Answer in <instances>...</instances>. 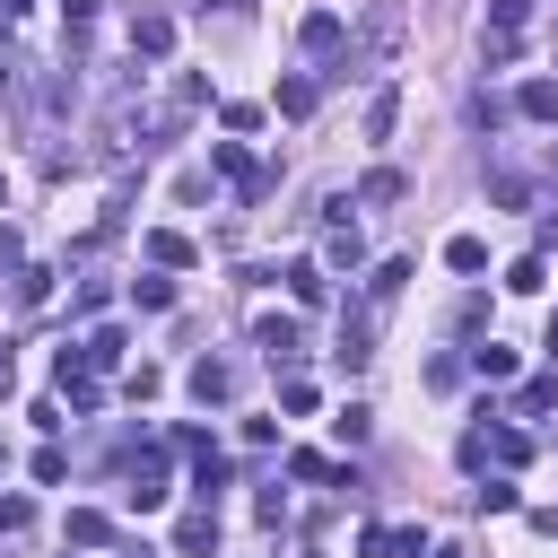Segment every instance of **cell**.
I'll return each mask as SVG.
<instances>
[{
  "instance_id": "1",
  "label": "cell",
  "mask_w": 558,
  "mask_h": 558,
  "mask_svg": "<svg viewBox=\"0 0 558 558\" xmlns=\"http://www.w3.org/2000/svg\"><path fill=\"white\" fill-rule=\"evenodd\" d=\"M392 52H401V0H375V9H366V26L331 52V78H366V70H384Z\"/></svg>"
},
{
  "instance_id": "2",
  "label": "cell",
  "mask_w": 558,
  "mask_h": 558,
  "mask_svg": "<svg viewBox=\"0 0 558 558\" xmlns=\"http://www.w3.org/2000/svg\"><path fill=\"white\" fill-rule=\"evenodd\" d=\"M523 26H532V0H488L480 61H488V70H514V61H523Z\"/></svg>"
},
{
  "instance_id": "3",
  "label": "cell",
  "mask_w": 558,
  "mask_h": 558,
  "mask_svg": "<svg viewBox=\"0 0 558 558\" xmlns=\"http://www.w3.org/2000/svg\"><path fill=\"white\" fill-rule=\"evenodd\" d=\"M488 462L523 471V462H532V436H523V427H462V471H488Z\"/></svg>"
},
{
  "instance_id": "4",
  "label": "cell",
  "mask_w": 558,
  "mask_h": 558,
  "mask_svg": "<svg viewBox=\"0 0 558 558\" xmlns=\"http://www.w3.org/2000/svg\"><path fill=\"white\" fill-rule=\"evenodd\" d=\"M331 209V235H323V262L331 270H357L366 262V235H357V218H349V201H323Z\"/></svg>"
},
{
  "instance_id": "5",
  "label": "cell",
  "mask_w": 558,
  "mask_h": 558,
  "mask_svg": "<svg viewBox=\"0 0 558 558\" xmlns=\"http://www.w3.org/2000/svg\"><path fill=\"white\" fill-rule=\"evenodd\" d=\"M166 52H174V17L166 9H140L131 17V61H166Z\"/></svg>"
},
{
  "instance_id": "6",
  "label": "cell",
  "mask_w": 558,
  "mask_h": 558,
  "mask_svg": "<svg viewBox=\"0 0 558 558\" xmlns=\"http://www.w3.org/2000/svg\"><path fill=\"white\" fill-rule=\"evenodd\" d=\"M209 157H218V174H227V183H235V192H244V201H262V192H270V174H262V166H253V157H244V148H235V140H218V148H209Z\"/></svg>"
},
{
  "instance_id": "7",
  "label": "cell",
  "mask_w": 558,
  "mask_h": 558,
  "mask_svg": "<svg viewBox=\"0 0 558 558\" xmlns=\"http://www.w3.org/2000/svg\"><path fill=\"white\" fill-rule=\"evenodd\" d=\"M253 340H262V357H270V366H296V357H305V340H296V323H288V314H262V323H253Z\"/></svg>"
},
{
  "instance_id": "8",
  "label": "cell",
  "mask_w": 558,
  "mask_h": 558,
  "mask_svg": "<svg viewBox=\"0 0 558 558\" xmlns=\"http://www.w3.org/2000/svg\"><path fill=\"white\" fill-rule=\"evenodd\" d=\"M122 497H131V514L166 506V453H140V462H131V488H122Z\"/></svg>"
},
{
  "instance_id": "9",
  "label": "cell",
  "mask_w": 558,
  "mask_h": 558,
  "mask_svg": "<svg viewBox=\"0 0 558 558\" xmlns=\"http://www.w3.org/2000/svg\"><path fill=\"white\" fill-rule=\"evenodd\" d=\"M174 549H183V558H201V549H218V506H192V514L174 523Z\"/></svg>"
},
{
  "instance_id": "10",
  "label": "cell",
  "mask_w": 558,
  "mask_h": 558,
  "mask_svg": "<svg viewBox=\"0 0 558 558\" xmlns=\"http://www.w3.org/2000/svg\"><path fill=\"white\" fill-rule=\"evenodd\" d=\"M296 44H305V52H314V61H331V52H340V44H349V35H340V17H331V9H314V17H305V26H296Z\"/></svg>"
},
{
  "instance_id": "11",
  "label": "cell",
  "mask_w": 558,
  "mask_h": 558,
  "mask_svg": "<svg viewBox=\"0 0 558 558\" xmlns=\"http://www.w3.org/2000/svg\"><path fill=\"white\" fill-rule=\"evenodd\" d=\"M514 113L523 122H558V78H523L514 87Z\"/></svg>"
},
{
  "instance_id": "12",
  "label": "cell",
  "mask_w": 558,
  "mask_h": 558,
  "mask_svg": "<svg viewBox=\"0 0 558 558\" xmlns=\"http://www.w3.org/2000/svg\"><path fill=\"white\" fill-rule=\"evenodd\" d=\"M462 366H471L480 384H506V375H514V349H506V340H480V349H471Z\"/></svg>"
},
{
  "instance_id": "13",
  "label": "cell",
  "mask_w": 558,
  "mask_h": 558,
  "mask_svg": "<svg viewBox=\"0 0 558 558\" xmlns=\"http://www.w3.org/2000/svg\"><path fill=\"white\" fill-rule=\"evenodd\" d=\"M227 392H235V366L227 357H201L192 366V401H227Z\"/></svg>"
},
{
  "instance_id": "14",
  "label": "cell",
  "mask_w": 558,
  "mask_h": 558,
  "mask_svg": "<svg viewBox=\"0 0 558 558\" xmlns=\"http://www.w3.org/2000/svg\"><path fill=\"white\" fill-rule=\"evenodd\" d=\"M392 122H401V87H375L366 96V140H392Z\"/></svg>"
},
{
  "instance_id": "15",
  "label": "cell",
  "mask_w": 558,
  "mask_h": 558,
  "mask_svg": "<svg viewBox=\"0 0 558 558\" xmlns=\"http://www.w3.org/2000/svg\"><path fill=\"white\" fill-rule=\"evenodd\" d=\"M401 192H410V174H401V166H375V174L357 183V201H366V209H384V201H401Z\"/></svg>"
},
{
  "instance_id": "16",
  "label": "cell",
  "mask_w": 558,
  "mask_h": 558,
  "mask_svg": "<svg viewBox=\"0 0 558 558\" xmlns=\"http://www.w3.org/2000/svg\"><path fill=\"white\" fill-rule=\"evenodd\" d=\"M131 305H140V314H166V305H174V279H166V270H140V279H131Z\"/></svg>"
},
{
  "instance_id": "17",
  "label": "cell",
  "mask_w": 558,
  "mask_h": 558,
  "mask_svg": "<svg viewBox=\"0 0 558 558\" xmlns=\"http://www.w3.org/2000/svg\"><path fill=\"white\" fill-rule=\"evenodd\" d=\"M78 366H87V375H96V366H122V331H113V323L87 331V340H78Z\"/></svg>"
},
{
  "instance_id": "18",
  "label": "cell",
  "mask_w": 558,
  "mask_h": 558,
  "mask_svg": "<svg viewBox=\"0 0 558 558\" xmlns=\"http://www.w3.org/2000/svg\"><path fill=\"white\" fill-rule=\"evenodd\" d=\"M148 262H157V270H183V262H192V235L157 227V235H148Z\"/></svg>"
},
{
  "instance_id": "19",
  "label": "cell",
  "mask_w": 558,
  "mask_h": 558,
  "mask_svg": "<svg viewBox=\"0 0 558 558\" xmlns=\"http://www.w3.org/2000/svg\"><path fill=\"white\" fill-rule=\"evenodd\" d=\"M514 410H523V418H541V410H558V375H532V384L514 392Z\"/></svg>"
},
{
  "instance_id": "20",
  "label": "cell",
  "mask_w": 558,
  "mask_h": 558,
  "mask_svg": "<svg viewBox=\"0 0 558 558\" xmlns=\"http://www.w3.org/2000/svg\"><path fill=\"white\" fill-rule=\"evenodd\" d=\"M70 541H78V549H105V541H113V523H105L96 506H78V514H70Z\"/></svg>"
},
{
  "instance_id": "21",
  "label": "cell",
  "mask_w": 558,
  "mask_h": 558,
  "mask_svg": "<svg viewBox=\"0 0 558 558\" xmlns=\"http://www.w3.org/2000/svg\"><path fill=\"white\" fill-rule=\"evenodd\" d=\"M288 288H296V305H323V296H331V279H323L314 262H296V270H288Z\"/></svg>"
},
{
  "instance_id": "22",
  "label": "cell",
  "mask_w": 558,
  "mask_h": 558,
  "mask_svg": "<svg viewBox=\"0 0 558 558\" xmlns=\"http://www.w3.org/2000/svg\"><path fill=\"white\" fill-rule=\"evenodd\" d=\"M401 279H410V262H375V279H366V296H375V305H392V296H401Z\"/></svg>"
},
{
  "instance_id": "23",
  "label": "cell",
  "mask_w": 558,
  "mask_h": 558,
  "mask_svg": "<svg viewBox=\"0 0 558 558\" xmlns=\"http://www.w3.org/2000/svg\"><path fill=\"white\" fill-rule=\"evenodd\" d=\"M166 105H183V113H201V105H209V78H201V70H183V78H174V96H166Z\"/></svg>"
},
{
  "instance_id": "24",
  "label": "cell",
  "mask_w": 558,
  "mask_h": 558,
  "mask_svg": "<svg viewBox=\"0 0 558 558\" xmlns=\"http://www.w3.org/2000/svg\"><path fill=\"white\" fill-rule=\"evenodd\" d=\"M314 96H323L314 78H279V113H314Z\"/></svg>"
},
{
  "instance_id": "25",
  "label": "cell",
  "mask_w": 558,
  "mask_h": 558,
  "mask_svg": "<svg viewBox=\"0 0 558 558\" xmlns=\"http://www.w3.org/2000/svg\"><path fill=\"white\" fill-rule=\"evenodd\" d=\"M541 279H549V262H541V253H523V262H514V270H506V288H514V296H532V288H541Z\"/></svg>"
},
{
  "instance_id": "26",
  "label": "cell",
  "mask_w": 558,
  "mask_h": 558,
  "mask_svg": "<svg viewBox=\"0 0 558 558\" xmlns=\"http://www.w3.org/2000/svg\"><path fill=\"white\" fill-rule=\"evenodd\" d=\"M471 506H488V514H514V480H480V488H471Z\"/></svg>"
},
{
  "instance_id": "27",
  "label": "cell",
  "mask_w": 558,
  "mask_h": 558,
  "mask_svg": "<svg viewBox=\"0 0 558 558\" xmlns=\"http://www.w3.org/2000/svg\"><path fill=\"white\" fill-rule=\"evenodd\" d=\"M445 262H453V270H480V262H488V244H480V235H453V244H445Z\"/></svg>"
},
{
  "instance_id": "28",
  "label": "cell",
  "mask_w": 558,
  "mask_h": 558,
  "mask_svg": "<svg viewBox=\"0 0 558 558\" xmlns=\"http://www.w3.org/2000/svg\"><path fill=\"white\" fill-rule=\"evenodd\" d=\"M44 296H52V270L26 262V270H17V305H44Z\"/></svg>"
},
{
  "instance_id": "29",
  "label": "cell",
  "mask_w": 558,
  "mask_h": 558,
  "mask_svg": "<svg viewBox=\"0 0 558 558\" xmlns=\"http://www.w3.org/2000/svg\"><path fill=\"white\" fill-rule=\"evenodd\" d=\"M122 392H131V401H157V392H166V375H157V366H131V375H122Z\"/></svg>"
},
{
  "instance_id": "30",
  "label": "cell",
  "mask_w": 558,
  "mask_h": 558,
  "mask_svg": "<svg viewBox=\"0 0 558 558\" xmlns=\"http://www.w3.org/2000/svg\"><path fill=\"white\" fill-rule=\"evenodd\" d=\"M0 270H9V279L26 270V235H17V227H0Z\"/></svg>"
},
{
  "instance_id": "31",
  "label": "cell",
  "mask_w": 558,
  "mask_h": 558,
  "mask_svg": "<svg viewBox=\"0 0 558 558\" xmlns=\"http://www.w3.org/2000/svg\"><path fill=\"white\" fill-rule=\"evenodd\" d=\"M61 17H70V44H78V35L96 26V0H61Z\"/></svg>"
},
{
  "instance_id": "32",
  "label": "cell",
  "mask_w": 558,
  "mask_h": 558,
  "mask_svg": "<svg viewBox=\"0 0 558 558\" xmlns=\"http://www.w3.org/2000/svg\"><path fill=\"white\" fill-rule=\"evenodd\" d=\"M209 9H218V17H253V0H201V17H209Z\"/></svg>"
},
{
  "instance_id": "33",
  "label": "cell",
  "mask_w": 558,
  "mask_h": 558,
  "mask_svg": "<svg viewBox=\"0 0 558 558\" xmlns=\"http://www.w3.org/2000/svg\"><path fill=\"white\" fill-rule=\"evenodd\" d=\"M541 349H549V357H558V323H549V340H541Z\"/></svg>"
},
{
  "instance_id": "34",
  "label": "cell",
  "mask_w": 558,
  "mask_h": 558,
  "mask_svg": "<svg viewBox=\"0 0 558 558\" xmlns=\"http://www.w3.org/2000/svg\"><path fill=\"white\" fill-rule=\"evenodd\" d=\"M0 392H9V349H0Z\"/></svg>"
},
{
  "instance_id": "35",
  "label": "cell",
  "mask_w": 558,
  "mask_h": 558,
  "mask_svg": "<svg viewBox=\"0 0 558 558\" xmlns=\"http://www.w3.org/2000/svg\"><path fill=\"white\" fill-rule=\"evenodd\" d=\"M0 201H9V174H0Z\"/></svg>"
}]
</instances>
